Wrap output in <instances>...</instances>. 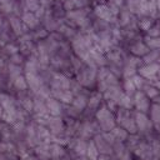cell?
<instances>
[{"label": "cell", "mask_w": 160, "mask_h": 160, "mask_svg": "<svg viewBox=\"0 0 160 160\" xmlns=\"http://www.w3.org/2000/svg\"><path fill=\"white\" fill-rule=\"evenodd\" d=\"M0 66H1V60H0Z\"/></svg>", "instance_id": "2e32d148"}, {"label": "cell", "mask_w": 160, "mask_h": 160, "mask_svg": "<svg viewBox=\"0 0 160 160\" xmlns=\"http://www.w3.org/2000/svg\"><path fill=\"white\" fill-rule=\"evenodd\" d=\"M62 155H64V150L60 145H58V144L51 145V159H59Z\"/></svg>", "instance_id": "ba28073f"}, {"label": "cell", "mask_w": 160, "mask_h": 160, "mask_svg": "<svg viewBox=\"0 0 160 160\" xmlns=\"http://www.w3.org/2000/svg\"><path fill=\"white\" fill-rule=\"evenodd\" d=\"M115 152H116V156L120 159V160H128L129 159V151L125 150L122 146H120L119 144L115 146Z\"/></svg>", "instance_id": "52a82bcc"}, {"label": "cell", "mask_w": 160, "mask_h": 160, "mask_svg": "<svg viewBox=\"0 0 160 160\" xmlns=\"http://www.w3.org/2000/svg\"><path fill=\"white\" fill-rule=\"evenodd\" d=\"M1 114H2V111H1V108H0V118H1Z\"/></svg>", "instance_id": "9a60e30c"}, {"label": "cell", "mask_w": 160, "mask_h": 160, "mask_svg": "<svg viewBox=\"0 0 160 160\" xmlns=\"http://www.w3.org/2000/svg\"><path fill=\"white\" fill-rule=\"evenodd\" d=\"M15 86H16L18 89H25V88H26V84H25V81H24L22 78H18V79L15 80Z\"/></svg>", "instance_id": "8fae6325"}, {"label": "cell", "mask_w": 160, "mask_h": 160, "mask_svg": "<svg viewBox=\"0 0 160 160\" xmlns=\"http://www.w3.org/2000/svg\"><path fill=\"white\" fill-rule=\"evenodd\" d=\"M135 152H136V155H139L141 159H149V158L152 155V150L149 149V148L145 146V145L139 146L138 150H135Z\"/></svg>", "instance_id": "5b68a950"}, {"label": "cell", "mask_w": 160, "mask_h": 160, "mask_svg": "<svg viewBox=\"0 0 160 160\" xmlns=\"http://www.w3.org/2000/svg\"><path fill=\"white\" fill-rule=\"evenodd\" d=\"M86 150H88V145H86V142L80 141V140L75 142V145H74V151H75L79 156H84V155H86Z\"/></svg>", "instance_id": "8992f818"}, {"label": "cell", "mask_w": 160, "mask_h": 160, "mask_svg": "<svg viewBox=\"0 0 160 160\" xmlns=\"http://www.w3.org/2000/svg\"><path fill=\"white\" fill-rule=\"evenodd\" d=\"M100 156V152L95 145V142H90L88 145V150H86V158L89 160H98V158Z\"/></svg>", "instance_id": "277c9868"}, {"label": "cell", "mask_w": 160, "mask_h": 160, "mask_svg": "<svg viewBox=\"0 0 160 160\" xmlns=\"http://www.w3.org/2000/svg\"><path fill=\"white\" fill-rule=\"evenodd\" d=\"M98 118H99V120H100V122H101V128H102L104 130H110V129L112 128V125H114L112 119H111L110 116H108V112L105 111V109H102V110L98 114Z\"/></svg>", "instance_id": "3957f363"}, {"label": "cell", "mask_w": 160, "mask_h": 160, "mask_svg": "<svg viewBox=\"0 0 160 160\" xmlns=\"http://www.w3.org/2000/svg\"><path fill=\"white\" fill-rule=\"evenodd\" d=\"M35 154L40 160H50L51 159V146L48 144H41L36 146Z\"/></svg>", "instance_id": "7a4b0ae2"}, {"label": "cell", "mask_w": 160, "mask_h": 160, "mask_svg": "<svg viewBox=\"0 0 160 160\" xmlns=\"http://www.w3.org/2000/svg\"><path fill=\"white\" fill-rule=\"evenodd\" d=\"M98 160H109V158H108V155H101L100 154V156L98 158Z\"/></svg>", "instance_id": "4fadbf2b"}, {"label": "cell", "mask_w": 160, "mask_h": 160, "mask_svg": "<svg viewBox=\"0 0 160 160\" xmlns=\"http://www.w3.org/2000/svg\"><path fill=\"white\" fill-rule=\"evenodd\" d=\"M95 145H96V148H98V150H99V152L101 155H110L112 152L110 142H108V140L101 138V136H96L95 138Z\"/></svg>", "instance_id": "6da1fadb"}, {"label": "cell", "mask_w": 160, "mask_h": 160, "mask_svg": "<svg viewBox=\"0 0 160 160\" xmlns=\"http://www.w3.org/2000/svg\"><path fill=\"white\" fill-rule=\"evenodd\" d=\"M50 105H51V109H52L51 111H52L54 114H58V112H59V106H58L54 101H51V104H50Z\"/></svg>", "instance_id": "7c38bea8"}, {"label": "cell", "mask_w": 160, "mask_h": 160, "mask_svg": "<svg viewBox=\"0 0 160 160\" xmlns=\"http://www.w3.org/2000/svg\"><path fill=\"white\" fill-rule=\"evenodd\" d=\"M20 160H40L38 156H31V155H29L28 152H25V151H21L20 152Z\"/></svg>", "instance_id": "30bf717a"}, {"label": "cell", "mask_w": 160, "mask_h": 160, "mask_svg": "<svg viewBox=\"0 0 160 160\" xmlns=\"http://www.w3.org/2000/svg\"><path fill=\"white\" fill-rule=\"evenodd\" d=\"M76 160H89V159L88 158H84V156H79Z\"/></svg>", "instance_id": "5bb4252c"}, {"label": "cell", "mask_w": 160, "mask_h": 160, "mask_svg": "<svg viewBox=\"0 0 160 160\" xmlns=\"http://www.w3.org/2000/svg\"><path fill=\"white\" fill-rule=\"evenodd\" d=\"M112 136L115 140H119V141H122L126 139V132L122 130V129H114L112 130Z\"/></svg>", "instance_id": "9c48e42d"}]
</instances>
